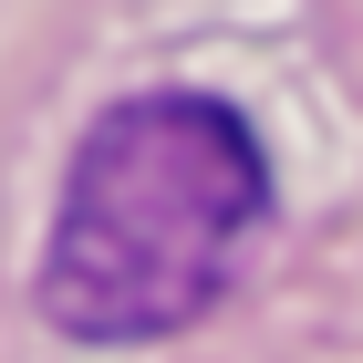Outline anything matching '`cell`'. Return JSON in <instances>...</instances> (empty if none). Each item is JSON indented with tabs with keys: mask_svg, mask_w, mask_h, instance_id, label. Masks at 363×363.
Returning <instances> with one entry per match:
<instances>
[{
	"mask_svg": "<svg viewBox=\"0 0 363 363\" xmlns=\"http://www.w3.org/2000/svg\"><path fill=\"white\" fill-rule=\"evenodd\" d=\"M270 218L259 135L218 94H135L84 135L42 250V311L73 342L187 333Z\"/></svg>",
	"mask_w": 363,
	"mask_h": 363,
	"instance_id": "obj_1",
	"label": "cell"
}]
</instances>
